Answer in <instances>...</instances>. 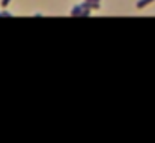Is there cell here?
Listing matches in <instances>:
<instances>
[{
    "label": "cell",
    "mask_w": 155,
    "mask_h": 143,
    "mask_svg": "<svg viewBox=\"0 0 155 143\" xmlns=\"http://www.w3.org/2000/svg\"><path fill=\"white\" fill-rule=\"evenodd\" d=\"M80 12H81V6H80V5H77V6H74V8H72L71 15H72V17H80Z\"/></svg>",
    "instance_id": "7a4b0ae2"
},
{
    "label": "cell",
    "mask_w": 155,
    "mask_h": 143,
    "mask_svg": "<svg viewBox=\"0 0 155 143\" xmlns=\"http://www.w3.org/2000/svg\"><path fill=\"white\" fill-rule=\"evenodd\" d=\"M0 17H12L9 12H2V14H0Z\"/></svg>",
    "instance_id": "8992f818"
},
{
    "label": "cell",
    "mask_w": 155,
    "mask_h": 143,
    "mask_svg": "<svg viewBox=\"0 0 155 143\" xmlns=\"http://www.w3.org/2000/svg\"><path fill=\"white\" fill-rule=\"evenodd\" d=\"M89 2H101V0H89Z\"/></svg>",
    "instance_id": "52a82bcc"
},
{
    "label": "cell",
    "mask_w": 155,
    "mask_h": 143,
    "mask_svg": "<svg viewBox=\"0 0 155 143\" xmlns=\"http://www.w3.org/2000/svg\"><path fill=\"white\" fill-rule=\"evenodd\" d=\"M80 6L84 9H99V2H89V0H86L84 3H80Z\"/></svg>",
    "instance_id": "6da1fadb"
},
{
    "label": "cell",
    "mask_w": 155,
    "mask_h": 143,
    "mask_svg": "<svg viewBox=\"0 0 155 143\" xmlns=\"http://www.w3.org/2000/svg\"><path fill=\"white\" fill-rule=\"evenodd\" d=\"M152 2H153V0H138V2H137V8L141 9V8H144L146 5H149V3H152Z\"/></svg>",
    "instance_id": "3957f363"
},
{
    "label": "cell",
    "mask_w": 155,
    "mask_h": 143,
    "mask_svg": "<svg viewBox=\"0 0 155 143\" xmlns=\"http://www.w3.org/2000/svg\"><path fill=\"white\" fill-rule=\"evenodd\" d=\"M9 2H11V0H2V6H3V8H6V6L9 5Z\"/></svg>",
    "instance_id": "5b68a950"
},
{
    "label": "cell",
    "mask_w": 155,
    "mask_h": 143,
    "mask_svg": "<svg viewBox=\"0 0 155 143\" xmlns=\"http://www.w3.org/2000/svg\"><path fill=\"white\" fill-rule=\"evenodd\" d=\"M89 15H90V9H84V8H81L80 17H89Z\"/></svg>",
    "instance_id": "277c9868"
}]
</instances>
